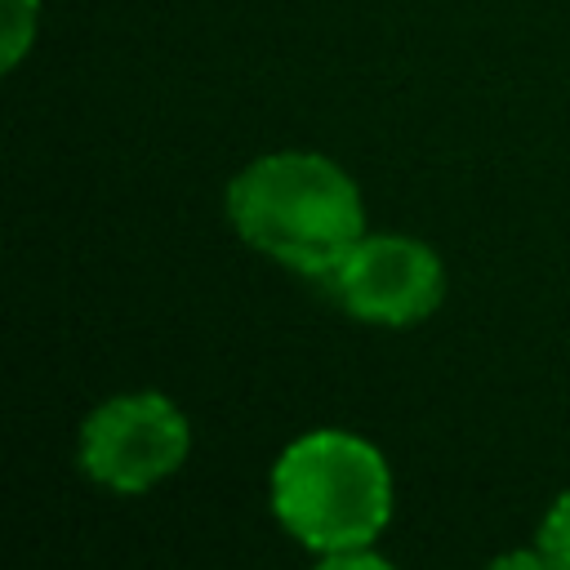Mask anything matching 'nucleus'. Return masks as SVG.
<instances>
[{
  "label": "nucleus",
  "mask_w": 570,
  "mask_h": 570,
  "mask_svg": "<svg viewBox=\"0 0 570 570\" xmlns=\"http://www.w3.org/2000/svg\"><path fill=\"white\" fill-rule=\"evenodd\" d=\"M281 525L321 557L370 543L392 512L383 454L347 432H307L272 468Z\"/></svg>",
  "instance_id": "nucleus-2"
},
{
  "label": "nucleus",
  "mask_w": 570,
  "mask_h": 570,
  "mask_svg": "<svg viewBox=\"0 0 570 570\" xmlns=\"http://www.w3.org/2000/svg\"><path fill=\"white\" fill-rule=\"evenodd\" d=\"M325 281L352 316L374 325L423 321L445 294L441 258L410 236H361Z\"/></svg>",
  "instance_id": "nucleus-4"
},
{
  "label": "nucleus",
  "mask_w": 570,
  "mask_h": 570,
  "mask_svg": "<svg viewBox=\"0 0 570 570\" xmlns=\"http://www.w3.org/2000/svg\"><path fill=\"white\" fill-rule=\"evenodd\" d=\"M539 552L548 557V566H570V490H566V494L552 503V512L543 517Z\"/></svg>",
  "instance_id": "nucleus-5"
},
{
  "label": "nucleus",
  "mask_w": 570,
  "mask_h": 570,
  "mask_svg": "<svg viewBox=\"0 0 570 570\" xmlns=\"http://www.w3.org/2000/svg\"><path fill=\"white\" fill-rule=\"evenodd\" d=\"M187 459V419L160 392L98 405L80 432V463L98 485L138 494Z\"/></svg>",
  "instance_id": "nucleus-3"
},
{
  "label": "nucleus",
  "mask_w": 570,
  "mask_h": 570,
  "mask_svg": "<svg viewBox=\"0 0 570 570\" xmlns=\"http://www.w3.org/2000/svg\"><path fill=\"white\" fill-rule=\"evenodd\" d=\"M227 214L254 249L307 276H330L365 236L352 178L307 151L263 156L236 174L227 187Z\"/></svg>",
  "instance_id": "nucleus-1"
},
{
  "label": "nucleus",
  "mask_w": 570,
  "mask_h": 570,
  "mask_svg": "<svg viewBox=\"0 0 570 570\" xmlns=\"http://www.w3.org/2000/svg\"><path fill=\"white\" fill-rule=\"evenodd\" d=\"M36 36V0H4V67L22 58Z\"/></svg>",
  "instance_id": "nucleus-6"
}]
</instances>
